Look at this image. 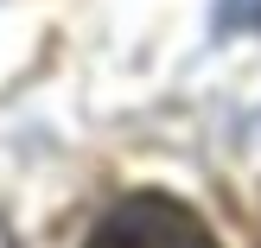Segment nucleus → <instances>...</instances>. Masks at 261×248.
<instances>
[{
    "label": "nucleus",
    "instance_id": "nucleus-1",
    "mask_svg": "<svg viewBox=\"0 0 261 248\" xmlns=\"http://www.w3.org/2000/svg\"><path fill=\"white\" fill-rule=\"evenodd\" d=\"M83 248H217V236L204 229V216L191 204L166 198V191H140V198L115 204L89 229Z\"/></svg>",
    "mask_w": 261,
    "mask_h": 248
},
{
    "label": "nucleus",
    "instance_id": "nucleus-2",
    "mask_svg": "<svg viewBox=\"0 0 261 248\" xmlns=\"http://www.w3.org/2000/svg\"><path fill=\"white\" fill-rule=\"evenodd\" d=\"M223 19L236 25V19H261V0H223Z\"/></svg>",
    "mask_w": 261,
    "mask_h": 248
}]
</instances>
